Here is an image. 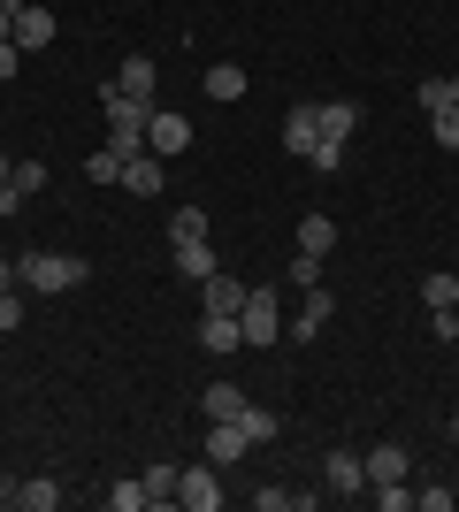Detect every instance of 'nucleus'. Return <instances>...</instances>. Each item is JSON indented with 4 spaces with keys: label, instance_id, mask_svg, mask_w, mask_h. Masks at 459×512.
Instances as JSON below:
<instances>
[{
    "label": "nucleus",
    "instance_id": "nucleus-32",
    "mask_svg": "<svg viewBox=\"0 0 459 512\" xmlns=\"http://www.w3.org/2000/svg\"><path fill=\"white\" fill-rule=\"evenodd\" d=\"M314 283H322V260H314V253H291V291H314Z\"/></svg>",
    "mask_w": 459,
    "mask_h": 512
},
{
    "label": "nucleus",
    "instance_id": "nucleus-1",
    "mask_svg": "<svg viewBox=\"0 0 459 512\" xmlns=\"http://www.w3.org/2000/svg\"><path fill=\"white\" fill-rule=\"evenodd\" d=\"M92 276L85 253H23L16 260V283L31 291V299H54V291H77V283Z\"/></svg>",
    "mask_w": 459,
    "mask_h": 512
},
{
    "label": "nucleus",
    "instance_id": "nucleus-23",
    "mask_svg": "<svg viewBox=\"0 0 459 512\" xmlns=\"http://www.w3.org/2000/svg\"><path fill=\"white\" fill-rule=\"evenodd\" d=\"M238 428L253 436V444H276V436H284V421H276L268 406H245V413H238Z\"/></svg>",
    "mask_w": 459,
    "mask_h": 512
},
{
    "label": "nucleus",
    "instance_id": "nucleus-2",
    "mask_svg": "<svg viewBox=\"0 0 459 512\" xmlns=\"http://www.w3.org/2000/svg\"><path fill=\"white\" fill-rule=\"evenodd\" d=\"M238 329H245V344H284V291H268V283H245Z\"/></svg>",
    "mask_w": 459,
    "mask_h": 512
},
{
    "label": "nucleus",
    "instance_id": "nucleus-6",
    "mask_svg": "<svg viewBox=\"0 0 459 512\" xmlns=\"http://www.w3.org/2000/svg\"><path fill=\"white\" fill-rule=\"evenodd\" d=\"M184 146H192V123H184L176 107H153V115H146V153L169 161V153H184Z\"/></svg>",
    "mask_w": 459,
    "mask_h": 512
},
{
    "label": "nucleus",
    "instance_id": "nucleus-22",
    "mask_svg": "<svg viewBox=\"0 0 459 512\" xmlns=\"http://www.w3.org/2000/svg\"><path fill=\"white\" fill-rule=\"evenodd\" d=\"M176 276H215V245H207V237H199V245H176Z\"/></svg>",
    "mask_w": 459,
    "mask_h": 512
},
{
    "label": "nucleus",
    "instance_id": "nucleus-7",
    "mask_svg": "<svg viewBox=\"0 0 459 512\" xmlns=\"http://www.w3.org/2000/svg\"><path fill=\"white\" fill-rule=\"evenodd\" d=\"M8 39L23 46V54H39V46H54V16H46L39 0H16V31Z\"/></svg>",
    "mask_w": 459,
    "mask_h": 512
},
{
    "label": "nucleus",
    "instance_id": "nucleus-25",
    "mask_svg": "<svg viewBox=\"0 0 459 512\" xmlns=\"http://www.w3.org/2000/svg\"><path fill=\"white\" fill-rule=\"evenodd\" d=\"M414 100H421V115L452 107V77H414Z\"/></svg>",
    "mask_w": 459,
    "mask_h": 512
},
{
    "label": "nucleus",
    "instance_id": "nucleus-13",
    "mask_svg": "<svg viewBox=\"0 0 459 512\" xmlns=\"http://www.w3.org/2000/svg\"><path fill=\"white\" fill-rule=\"evenodd\" d=\"M360 459H368V490H391V482H406V474H414L398 444H375V451H360Z\"/></svg>",
    "mask_w": 459,
    "mask_h": 512
},
{
    "label": "nucleus",
    "instance_id": "nucleus-11",
    "mask_svg": "<svg viewBox=\"0 0 459 512\" xmlns=\"http://www.w3.org/2000/svg\"><path fill=\"white\" fill-rule=\"evenodd\" d=\"M238 344H245L238 314H199V352H215V360H222V352H238Z\"/></svg>",
    "mask_w": 459,
    "mask_h": 512
},
{
    "label": "nucleus",
    "instance_id": "nucleus-9",
    "mask_svg": "<svg viewBox=\"0 0 459 512\" xmlns=\"http://www.w3.org/2000/svg\"><path fill=\"white\" fill-rule=\"evenodd\" d=\"M322 482H329V490H368V459H360V451H329V459H322Z\"/></svg>",
    "mask_w": 459,
    "mask_h": 512
},
{
    "label": "nucleus",
    "instance_id": "nucleus-4",
    "mask_svg": "<svg viewBox=\"0 0 459 512\" xmlns=\"http://www.w3.org/2000/svg\"><path fill=\"white\" fill-rule=\"evenodd\" d=\"M329 314H337V291H329V283L299 291V314H291V337H299V344H314V337L329 329Z\"/></svg>",
    "mask_w": 459,
    "mask_h": 512
},
{
    "label": "nucleus",
    "instance_id": "nucleus-10",
    "mask_svg": "<svg viewBox=\"0 0 459 512\" xmlns=\"http://www.w3.org/2000/svg\"><path fill=\"white\" fill-rule=\"evenodd\" d=\"M238 306H245V283H230L222 268L199 276V314H238Z\"/></svg>",
    "mask_w": 459,
    "mask_h": 512
},
{
    "label": "nucleus",
    "instance_id": "nucleus-30",
    "mask_svg": "<svg viewBox=\"0 0 459 512\" xmlns=\"http://www.w3.org/2000/svg\"><path fill=\"white\" fill-rule=\"evenodd\" d=\"M23 314H31V291H23V283L0 291V329H23Z\"/></svg>",
    "mask_w": 459,
    "mask_h": 512
},
{
    "label": "nucleus",
    "instance_id": "nucleus-37",
    "mask_svg": "<svg viewBox=\"0 0 459 512\" xmlns=\"http://www.w3.org/2000/svg\"><path fill=\"white\" fill-rule=\"evenodd\" d=\"M0 291H16V260H0Z\"/></svg>",
    "mask_w": 459,
    "mask_h": 512
},
{
    "label": "nucleus",
    "instance_id": "nucleus-19",
    "mask_svg": "<svg viewBox=\"0 0 459 512\" xmlns=\"http://www.w3.org/2000/svg\"><path fill=\"white\" fill-rule=\"evenodd\" d=\"M207 100H245V69L238 62H215V69H207Z\"/></svg>",
    "mask_w": 459,
    "mask_h": 512
},
{
    "label": "nucleus",
    "instance_id": "nucleus-36",
    "mask_svg": "<svg viewBox=\"0 0 459 512\" xmlns=\"http://www.w3.org/2000/svg\"><path fill=\"white\" fill-rule=\"evenodd\" d=\"M8 31H16V0H0V39H8Z\"/></svg>",
    "mask_w": 459,
    "mask_h": 512
},
{
    "label": "nucleus",
    "instance_id": "nucleus-24",
    "mask_svg": "<svg viewBox=\"0 0 459 512\" xmlns=\"http://www.w3.org/2000/svg\"><path fill=\"white\" fill-rule=\"evenodd\" d=\"M421 306H429V314H437V306H459V276H421Z\"/></svg>",
    "mask_w": 459,
    "mask_h": 512
},
{
    "label": "nucleus",
    "instance_id": "nucleus-34",
    "mask_svg": "<svg viewBox=\"0 0 459 512\" xmlns=\"http://www.w3.org/2000/svg\"><path fill=\"white\" fill-rule=\"evenodd\" d=\"M375 505H383V512H406V505H414V490H406V482H391V490H375Z\"/></svg>",
    "mask_w": 459,
    "mask_h": 512
},
{
    "label": "nucleus",
    "instance_id": "nucleus-28",
    "mask_svg": "<svg viewBox=\"0 0 459 512\" xmlns=\"http://www.w3.org/2000/svg\"><path fill=\"white\" fill-rule=\"evenodd\" d=\"M429 130H437V146H444V153H459V100L437 107V115H429Z\"/></svg>",
    "mask_w": 459,
    "mask_h": 512
},
{
    "label": "nucleus",
    "instance_id": "nucleus-5",
    "mask_svg": "<svg viewBox=\"0 0 459 512\" xmlns=\"http://www.w3.org/2000/svg\"><path fill=\"white\" fill-rule=\"evenodd\" d=\"M108 85H115V92H131V100H161V62H153V54H123Z\"/></svg>",
    "mask_w": 459,
    "mask_h": 512
},
{
    "label": "nucleus",
    "instance_id": "nucleus-8",
    "mask_svg": "<svg viewBox=\"0 0 459 512\" xmlns=\"http://www.w3.org/2000/svg\"><path fill=\"white\" fill-rule=\"evenodd\" d=\"M368 123V115H360V100H322L314 107V130H322V138H337V146H352V130Z\"/></svg>",
    "mask_w": 459,
    "mask_h": 512
},
{
    "label": "nucleus",
    "instance_id": "nucleus-27",
    "mask_svg": "<svg viewBox=\"0 0 459 512\" xmlns=\"http://www.w3.org/2000/svg\"><path fill=\"white\" fill-rule=\"evenodd\" d=\"M108 512H146V482H108Z\"/></svg>",
    "mask_w": 459,
    "mask_h": 512
},
{
    "label": "nucleus",
    "instance_id": "nucleus-3",
    "mask_svg": "<svg viewBox=\"0 0 459 512\" xmlns=\"http://www.w3.org/2000/svg\"><path fill=\"white\" fill-rule=\"evenodd\" d=\"M176 505H184V512H215L222 505V467H215V459L176 467Z\"/></svg>",
    "mask_w": 459,
    "mask_h": 512
},
{
    "label": "nucleus",
    "instance_id": "nucleus-39",
    "mask_svg": "<svg viewBox=\"0 0 459 512\" xmlns=\"http://www.w3.org/2000/svg\"><path fill=\"white\" fill-rule=\"evenodd\" d=\"M8 490H16V482H8V474H0V505H8Z\"/></svg>",
    "mask_w": 459,
    "mask_h": 512
},
{
    "label": "nucleus",
    "instance_id": "nucleus-33",
    "mask_svg": "<svg viewBox=\"0 0 459 512\" xmlns=\"http://www.w3.org/2000/svg\"><path fill=\"white\" fill-rule=\"evenodd\" d=\"M8 184L31 199V192H46V169H39V161H16V176H8Z\"/></svg>",
    "mask_w": 459,
    "mask_h": 512
},
{
    "label": "nucleus",
    "instance_id": "nucleus-17",
    "mask_svg": "<svg viewBox=\"0 0 459 512\" xmlns=\"http://www.w3.org/2000/svg\"><path fill=\"white\" fill-rule=\"evenodd\" d=\"M314 138H322V130H314V107H291V115H284V153H291V161H306Z\"/></svg>",
    "mask_w": 459,
    "mask_h": 512
},
{
    "label": "nucleus",
    "instance_id": "nucleus-16",
    "mask_svg": "<svg viewBox=\"0 0 459 512\" xmlns=\"http://www.w3.org/2000/svg\"><path fill=\"white\" fill-rule=\"evenodd\" d=\"M123 192H138V199L161 192V153H131V161H123Z\"/></svg>",
    "mask_w": 459,
    "mask_h": 512
},
{
    "label": "nucleus",
    "instance_id": "nucleus-14",
    "mask_svg": "<svg viewBox=\"0 0 459 512\" xmlns=\"http://www.w3.org/2000/svg\"><path fill=\"white\" fill-rule=\"evenodd\" d=\"M8 505H23V512H54V505H62V482H54V474H31V482H16V490H8Z\"/></svg>",
    "mask_w": 459,
    "mask_h": 512
},
{
    "label": "nucleus",
    "instance_id": "nucleus-18",
    "mask_svg": "<svg viewBox=\"0 0 459 512\" xmlns=\"http://www.w3.org/2000/svg\"><path fill=\"white\" fill-rule=\"evenodd\" d=\"M329 245H337V222H329V214H306V222H299V253H314V260H322Z\"/></svg>",
    "mask_w": 459,
    "mask_h": 512
},
{
    "label": "nucleus",
    "instance_id": "nucleus-40",
    "mask_svg": "<svg viewBox=\"0 0 459 512\" xmlns=\"http://www.w3.org/2000/svg\"><path fill=\"white\" fill-rule=\"evenodd\" d=\"M452 100H459V69H452Z\"/></svg>",
    "mask_w": 459,
    "mask_h": 512
},
{
    "label": "nucleus",
    "instance_id": "nucleus-41",
    "mask_svg": "<svg viewBox=\"0 0 459 512\" xmlns=\"http://www.w3.org/2000/svg\"><path fill=\"white\" fill-rule=\"evenodd\" d=\"M452 314H459V306H452Z\"/></svg>",
    "mask_w": 459,
    "mask_h": 512
},
{
    "label": "nucleus",
    "instance_id": "nucleus-12",
    "mask_svg": "<svg viewBox=\"0 0 459 512\" xmlns=\"http://www.w3.org/2000/svg\"><path fill=\"white\" fill-rule=\"evenodd\" d=\"M245 451H253V436H245L238 421H215V428H207V459H215V467H238Z\"/></svg>",
    "mask_w": 459,
    "mask_h": 512
},
{
    "label": "nucleus",
    "instance_id": "nucleus-31",
    "mask_svg": "<svg viewBox=\"0 0 459 512\" xmlns=\"http://www.w3.org/2000/svg\"><path fill=\"white\" fill-rule=\"evenodd\" d=\"M414 505H421V512H452V505H459V490H444V482H421Z\"/></svg>",
    "mask_w": 459,
    "mask_h": 512
},
{
    "label": "nucleus",
    "instance_id": "nucleus-21",
    "mask_svg": "<svg viewBox=\"0 0 459 512\" xmlns=\"http://www.w3.org/2000/svg\"><path fill=\"white\" fill-rule=\"evenodd\" d=\"M138 482H146V505H161V512L176 505V467H169V459H161V467H146Z\"/></svg>",
    "mask_w": 459,
    "mask_h": 512
},
{
    "label": "nucleus",
    "instance_id": "nucleus-20",
    "mask_svg": "<svg viewBox=\"0 0 459 512\" xmlns=\"http://www.w3.org/2000/svg\"><path fill=\"white\" fill-rule=\"evenodd\" d=\"M207 237V207H176L169 214V245H199Z\"/></svg>",
    "mask_w": 459,
    "mask_h": 512
},
{
    "label": "nucleus",
    "instance_id": "nucleus-26",
    "mask_svg": "<svg viewBox=\"0 0 459 512\" xmlns=\"http://www.w3.org/2000/svg\"><path fill=\"white\" fill-rule=\"evenodd\" d=\"M85 176H92V184H123V153H115V146H100V153L85 161Z\"/></svg>",
    "mask_w": 459,
    "mask_h": 512
},
{
    "label": "nucleus",
    "instance_id": "nucleus-38",
    "mask_svg": "<svg viewBox=\"0 0 459 512\" xmlns=\"http://www.w3.org/2000/svg\"><path fill=\"white\" fill-rule=\"evenodd\" d=\"M8 176H16V161H8V153H0V184H8Z\"/></svg>",
    "mask_w": 459,
    "mask_h": 512
},
{
    "label": "nucleus",
    "instance_id": "nucleus-15",
    "mask_svg": "<svg viewBox=\"0 0 459 512\" xmlns=\"http://www.w3.org/2000/svg\"><path fill=\"white\" fill-rule=\"evenodd\" d=\"M199 406H207V421H238L253 398H245L238 383H207V390H199Z\"/></svg>",
    "mask_w": 459,
    "mask_h": 512
},
{
    "label": "nucleus",
    "instance_id": "nucleus-35",
    "mask_svg": "<svg viewBox=\"0 0 459 512\" xmlns=\"http://www.w3.org/2000/svg\"><path fill=\"white\" fill-rule=\"evenodd\" d=\"M16 69H23V46H16V39H0V85H8Z\"/></svg>",
    "mask_w": 459,
    "mask_h": 512
},
{
    "label": "nucleus",
    "instance_id": "nucleus-29",
    "mask_svg": "<svg viewBox=\"0 0 459 512\" xmlns=\"http://www.w3.org/2000/svg\"><path fill=\"white\" fill-rule=\"evenodd\" d=\"M306 169L337 176V169H345V146H337V138H314V153H306Z\"/></svg>",
    "mask_w": 459,
    "mask_h": 512
}]
</instances>
